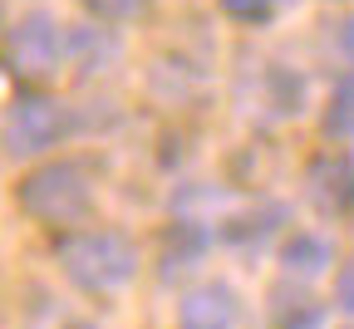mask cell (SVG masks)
I'll return each instance as SVG.
<instances>
[{
	"label": "cell",
	"instance_id": "cell-1",
	"mask_svg": "<svg viewBox=\"0 0 354 329\" xmlns=\"http://www.w3.org/2000/svg\"><path fill=\"white\" fill-rule=\"evenodd\" d=\"M138 246H133L123 231H74L59 246V270L74 290L88 295H113L123 285H133L138 275Z\"/></svg>",
	"mask_w": 354,
	"mask_h": 329
},
{
	"label": "cell",
	"instance_id": "cell-2",
	"mask_svg": "<svg viewBox=\"0 0 354 329\" xmlns=\"http://www.w3.org/2000/svg\"><path fill=\"white\" fill-rule=\"evenodd\" d=\"M15 202L39 226H79L94 207V182H88L84 162H39L20 177Z\"/></svg>",
	"mask_w": 354,
	"mask_h": 329
},
{
	"label": "cell",
	"instance_id": "cell-3",
	"mask_svg": "<svg viewBox=\"0 0 354 329\" xmlns=\"http://www.w3.org/2000/svg\"><path fill=\"white\" fill-rule=\"evenodd\" d=\"M0 69H6L10 79L39 88L50 84L59 69H64V30L50 10H25L6 39H0Z\"/></svg>",
	"mask_w": 354,
	"mask_h": 329
},
{
	"label": "cell",
	"instance_id": "cell-4",
	"mask_svg": "<svg viewBox=\"0 0 354 329\" xmlns=\"http://www.w3.org/2000/svg\"><path fill=\"white\" fill-rule=\"evenodd\" d=\"M74 128V113L44 88H25L20 99H10L6 118H0V138H6V153L15 158H39L59 148Z\"/></svg>",
	"mask_w": 354,
	"mask_h": 329
},
{
	"label": "cell",
	"instance_id": "cell-5",
	"mask_svg": "<svg viewBox=\"0 0 354 329\" xmlns=\"http://www.w3.org/2000/svg\"><path fill=\"white\" fill-rule=\"evenodd\" d=\"M305 197L315 202L325 216H344L354 212V158L330 148V153H315L305 162Z\"/></svg>",
	"mask_w": 354,
	"mask_h": 329
},
{
	"label": "cell",
	"instance_id": "cell-6",
	"mask_svg": "<svg viewBox=\"0 0 354 329\" xmlns=\"http://www.w3.org/2000/svg\"><path fill=\"white\" fill-rule=\"evenodd\" d=\"M241 300L227 280H202L177 305V329H236Z\"/></svg>",
	"mask_w": 354,
	"mask_h": 329
},
{
	"label": "cell",
	"instance_id": "cell-7",
	"mask_svg": "<svg viewBox=\"0 0 354 329\" xmlns=\"http://www.w3.org/2000/svg\"><path fill=\"white\" fill-rule=\"evenodd\" d=\"M276 261H281L286 280H300L305 285V280H315V275H325L335 265V241L325 231H290L281 241V251H276Z\"/></svg>",
	"mask_w": 354,
	"mask_h": 329
},
{
	"label": "cell",
	"instance_id": "cell-8",
	"mask_svg": "<svg viewBox=\"0 0 354 329\" xmlns=\"http://www.w3.org/2000/svg\"><path fill=\"white\" fill-rule=\"evenodd\" d=\"M118 59V35L109 25H74L64 30V64H74L79 74H104Z\"/></svg>",
	"mask_w": 354,
	"mask_h": 329
},
{
	"label": "cell",
	"instance_id": "cell-9",
	"mask_svg": "<svg viewBox=\"0 0 354 329\" xmlns=\"http://www.w3.org/2000/svg\"><path fill=\"white\" fill-rule=\"evenodd\" d=\"M271 329H325V305L310 295L300 280H286V285L271 290Z\"/></svg>",
	"mask_w": 354,
	"mask_h": 329
},
{
	"label": "cell",
	"instance_id": "cell-10",
	"mask_svg": "<svg viewBox=\"0 0 354 329\" xmlns=\"http://www.w3.org/2000/svg\"><path fill=\"white\" fill-rule=\"evenodd\" d=\"M207 251V231L197 221H172L162 236V275H177L183 265H197Z\"/></svg>",
	"mask_w": 354,
	"mask_h": 329
},
{
	"label": "cell",
	"instance_id": "cell-11",
	"mask_svg": "<svg viewBox=\"0 0 354 329\" xmlns=\"http://www.w3.org/2000/svg\"><path fill=\"white\" fill-rule=\"evenodd\" d=\"M261 88H266V104H271L276 118H295L305 109V79L295 69H286V64H266Z\"/></svg>",
	"mask_w": 354,
	"mask_h": 329
},
{
	"label": "cell",
	"instance_id": "cell-12",
	"mask_svg": "<svg viewBox=\"0 0 354 329\" xmlns=\"http://www.w3.org/2000/svg\"><path fill=\"white\" fill-rule=\"evenodd\" d=\"M320 133L330 138V143H349L354 138V74H339L330 99L320 109Z\"/></svg>",
	"mask_w": 354,
	"mask_h": 329
},
{
	"label": "cell",
	"instance_id": "cell-13",
	"mask_svg": "<svg viewBox=\"0 0 354 329\" xmlns=\"http://www.w3.org/2000/svg\"><path fill=\"white\" fill-rule=\"evenodd\" d=\"M281 221H286V207H281V202H266V207H256V212H246V216L232 221L227 241H232V246H251V241H261V236H271Z\"/></svg>",
	"mask_w": 354,
	"mask_h": 329
},
{
	"label": "cell",
	"instance_id": "cell-14",
	"mask_svg": "<svg viewBox=\"0 0 354 329\" xmlns=\"http://www.w3.org/2000/svg\"><path fill=\"white\" fill-rule=\"evenodd\" d=\"M79 6L94 15V25L118 30V25H138V20L153 10V0H79Z\"/></svg>",
	"mask_w": 354,
	"mask_h": 329
},
{
	"label": "cell",
	"instance_id": "cell-15",
	"mask_svg": "<svg viewBox=\"0 0 354 329\" xmlns=\"http://www.w3.org/2000/svg\"><path fill=\"white\" fill-rule=\"evenodd\" d=\"M216 6H221V15L236 20V25H266L286 0H216Z\"/></svg>",
	"mask_w": 354,
	"mask_h": 329
},
{
	"label": "cell",
	"instance_id": "cell-16",
	"mask_svg": "<svg viewBox=\"0 0 354 329\" xmlns=\"http://www.w3.org/2000/svg\"><path fill=\"white\" fill-rule=\"evenodd\" d=\"M335 310L354 319V261H344L335 270Z\"/></svg>",
	"mask_w": 354,
	"mask_h": 329
},
{
	"label": "cell",
	"instance_id": "cell-17",
	"mask_svg": "<svg viewBox=\"0 0 354 329\" xmlns=\"http://www.w3.org/2000/svg\"><path fill=\"white\" fill-rule=\"evenodd\" d=\"M335 6H344V0H335Z\"/></svg>",
	"mask_w": 354,
	"mask_h": 329
}]
</instances>
